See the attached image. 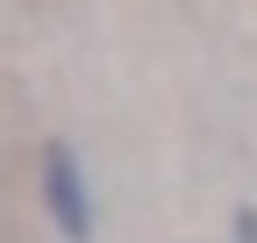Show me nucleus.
<instances>
[{"instance_id":"1","label":"nucleus","mask_w":257,"mask_h":243,"mask_svg":"<svg viewBox=\"0 0 257 243\" xmlns=\"http://www.w3.org/2000/svg\"><path fill=\"white\" fill-rule=\"evenodd\" d=\"M43 200L64 229V243H93V207H86V179H79V158L64 143L43 150Z\"/></svg>"},{"instance_id":"2","label":"nucleus","mask_w":257,"mask_h":243,"mask_svg":"<svg viewBox=\"0 0 257 243\" xmlns=\"http://www.w3.org/2000/svg\"><path fill=\"white\" fill-rule=\"evenodd\" d=\"M236 243H257V207H243V215H236Z\"/></svg>"}]
</instances>
